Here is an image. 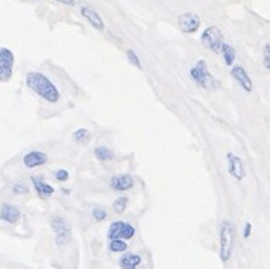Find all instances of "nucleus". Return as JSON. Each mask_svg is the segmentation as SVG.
<instances>
[{
  "instance_id": "nucleus-12",
  "label": "nucleus",
  "mask_w": 270,
  "mask_h": 269,
  "mask_svg": "<svg viewBox=\"0 0 270 269\" xmlns=\"http://www.w3.org/2000/svg\"><path fill=\"white\" fill-rule=\"evenodd\" d=\"M134 178L129 173H120V175H114V177L110 180V187L116 192H128L134 187Z\"/></svg>"
},
{
  "instance_id": "nucleus-25",
  "label": "nucleus",
  "mask_w": 270,
  "mask_h": 269,
  "mask_svg": "<svg viewBox=\"0 0 270 269\" xmlns=\"http://www.w3.org/2000/svg\"><path fill=\"white\" fill-rule=\"evenodd\" d=\"M12 193H14V195H28L29 189L24 184L17 183V184H14V187H12Z\"/></svg>"
},
{
  "instance_id": "nucleus-9",
  "label": "nucleus",
  "mask_w": 270,
  "mask_h": 269,
  "mask_svg": "<svg viewBox=\"0 0 270 269\" xmlns=\"http://www.w3.org/2000/svg\"><path fill=\"white\" fill-rule=\"evenodd\" d=\"M178 26L184 34H194L200 28V17L196 12H184L178 17Z\"/></svg>"
},
{
  "instance_id": "nucleus-15",
  "label": "nucleus",
  "mask_w": 270,
  "mask_h": 269,
  "mask_svg": "<svg viewBox=\"0 0 270 269\" xmlns=\"http://www.w3.org/2000/svg\"><path fill=\"white\" fill-rule=\"evenodd\" d=\"M31 183L35 189V193L43 198V199H47L50 198L53 193H55V189H53V186H50L43 177H31Z\"/></svg>"
},
{
  "instance_id": "nucleus-19",
  "label": "nucleus",
  "mask_w": 270,
  "mask_h": 269,
  "mask_svg": "<svg viewBox=\"0 0 270 269\" xmlns=\"http://www.w3.org/2000/svg\"><path fill=\"white\" fill-rule=\"evenodd\" d=\"M108 249L116 254H123L128 251V240L123 239H111L108 242Z\"/></svg>"
},
{
  "instance_id": "nucleus-26",
  "label": "nucleus",
  "mask_w": 270,
  "mask_h": 269,
  "mask_svg": "<svg viewBox=\"0 0 270 269\" xmlns=\"http://www.w3.org/2000/svg\"><path fill=\"white\" fill-rule=\"evenodd\" d=\"M263 64H264V69L269 72L270 70V44L267 43L264 47V58H263Z\"/></svg>"
},
{
  "instance_id": "nucleus-4",
  "label": "nucleus",
  "mask_w": 270,
  "mask_h": 269,
  "mask_svg": "<svg viewBox=\"0 0 270 269\" xmlns=\"http://www.w3.org/2000/svg\"><path fill=\"white\" fill-rule=\"evenodd\" d=\"M50 228L55 233V244L58 247H65L69 244V240L72 237V227L70 224L65 221V218L59 216V214H52L49 219Z\"/></svg>"
},
{
  "instance_id": "nucleus-7",
  "label": "nucleus",
  "mask_w": 270,
  "mask_h": 269,
  "mask_svg": "<svg viewBox=\"0 0 270 269\" xmlns=\"http://www.w3.org/2000/svg\"><path fill=\"white\" fill-rule=\"evenodd\" d=\"M108 239H123V240H131L135 237V227L131 225L129 222L125 221H114L111 225L108 227Z\"/></svg>"
},
{
  "instance_id": "nucleus-27",
  "label": "nucleus",
  "mask_w": 270,
  "mask_h": 269,
  "mask_svg": "<svg viewBox=\"0 0 270 269\" xmlns=\"http://www.w3.org/2000/svg\"><path fill=\"white\" fill-rule=\"evenodd\" d=\"M251 234H252V224H251V222H246V224H245V228H243V237L249 239Z\"/></svg>"
},
{
  "instance_id": "nucleus-29",
  "label": "nucleus",
  "mask_w": 270,
  "mask_h": 269,
  "mask_svg": "<svg viewBox=\"0 0 270 269\" xmlns=\"http://www.w3.org/2000/svg\"><path fill=\"white\" fill-rule=\"evenodd\" d=\"M61 192H62L64 195H70V189H67V187H62Z\"/></svg>"
},
{
  "instance_id": "nucleus-23",
  "label": "nucleus",
  "mask_w": 270,
  "mask_h": 269,
  "mask_svg": "<svg viewBox=\"0 0 270 269\" xmlns=\"http://www.w3.org/2000/svg\"><path fill=\"white\" fill-rule=\"evenodd\" d=\"M93 218H94V221L102 222V221H105V219L108 218V213H106L105 208L96 207V208H93Z\"/></svg>"
},
{
  "instance_id": "nucleus-11",
  "label": "nucleus",
  "mask_w": 270,
  "mask_h": 269,
  "mask_svg": "<svg viewBox=\"0 0 270 269\" xmlns=\"http://www.w3.org/2000/svg\"><path fill=\"white\" fill-rule=\"evenodd\" d=\"M49 163V155L43 151H29L23 157V165L28 169H37Z\"/></svg>"
},
{
  "instance_id": "nucleus-24",
  "label": "nucleus",
  "mask_w": 270,
  "mask_h": 269,
  "mask_svg": "<svg viewBox=\"0 0 270 269\" xmlns=\"http://www.w3.org/2000/svg\"><path fill=\"white\" fill-rule=\"evenodd\" d=\"M55 178L59 183H65V181H69L70 173H69V170H67V169H58V170H55Z\"/></svg>"
},
{
  "instance_id": "nucleus-21",
  "label": "nucleus",
  "mask_w": 270,
  "mask_h": 269,
  "mask_svg": "<svg viewBox=\"0 0 270 269\" xmlns=\"http://www.w3.org/2000/svg\"><path fill=\"white\" fill-rule=\"evenodd\" d=\"M128 203H129V198L126 195H121L118 198L114 199V203H113V210L114 213L117 214H123L128 208Z\"/></svg>"
},
{
  "instance_id": "nucleus-17",
  "label": "nucleus",
  "mask_w": 270,
  "mask_h": 269,
  "mask_svg": "<svg viewBox=\"0 0 270 269\" xmlns=\"http://www.w3.org/2000/svg\"><path fill=\"white\" fill-rule=\"evenodd\" d=\"M94 157L99 161H102V163H110V161L114 160V152L108 146L100 145L97 147H94Z\"/></svg>"
},
{
  "instance_id": "nucleus-6",
  "label": "nucleus",
  "mask_w": 270,
  "mask_h": 269,
  "mask_svg": "<svg viewBox=\"0 0 270 269\" xmlns=\"http://www.w3.org/2000/svg\"><path fill=\"white\" fill-rule=\"evenodd\" d=\"M200 41L208 50H211L214 53H220L225 40H223L222 31L217 28V26H210V28H207L204 31V34H202Z\"/></svg>"
},
{
  "instance_id": "nucleus-1",
  "label": "nucleus",
  "mask_w": 270,
  "mask_h": 269,
  "mask_svg": "<svg viewBox=\"0 0 270 269\" xmlns=\"http://www.w3.org/2000/svg\"><path fill=\"white\" fill-rule=\"evenodd\" d=\"M26 85L39 98L49 103H57L61 99V93L53 81L41 72H29L26 75Z\"/></svg>"
},
{
  "instance_id": "nucleus-8",
  "label": "nucleus",
  "mask_w": 270,
  "mask_h": 269,
  "mask_svg": "<svg viewBox=\"0 0 270 269\" xmlns=\"http://www.w3.org/2000/svg\"><path fill=\"white\" fill-rule=\"evenodd\" d=\"M226 158H228V170H229V175L235 180V181H243L246 177V167H245V163H243L241 157L235 155L234 152H228L226 154Z\"/></svg>"
},
{
  "instance_id": "nucleus-20",
  "label": "nucleus",
  "mask_w": 270,
  "mask_h": 269,
  "mask_svg": "<svg viewBox=\"0 0 270 269\" xmlns=\"http://www.w3.org/2000/svg\"><path fill=\"white\" fill-rule=\"evenodd\" d=\"M220 53L223 55V60H225V64L228 65V67H231L234 62H235V58H237V53H235V49L231 46V44H226V43H223V46H222V50H220Z\"/></svg>"
},
{
  "instance_id": "nucleus-10",
  "label": "nucleus",
  "mask_w": 270,
  "mask_h": 269,
  "mask_svg": "<svg viewBox=\"0 0 270 269\" xmlns=\"http://www.w3.org/2000/svg\"><path fill=\"white\" fill-rule=\"evenodd\" d=\"M231 76L232 79L235 81V83L245 90L246 93H251L253 90V83H252V79L249 76V73L246 72L245 67H241V65H234L232 67V70H231Z\"/></svg>"
},
{
  "instance_id": "nucleus-14",
  "label": "nucleus",
  "mask_w": 270,
  "mask_h": 269,
  "mask_svg": "<svg viewBox=\"0 0 270 269\" xmlns=\"http://www.w3.org/2000/svg\"><path fill=\"white\" fill-rule=\"evenodd\" d=\"M20 218H21V211L19 210V207L8 203H3L0 206V221L14 225L20 221Z\"/></svg>"
},
{
  "instance_id": "nucleus-2",
  "label": "nucleus",
  "mask_w": 270,
  "mask_h": 269,
  "mask_svg": "<svg viewBox=\"0 0 270 269\" xmlns=\"http://www.w3.org/2000/svg\"><path fill=\"white\" fill-rule=\"evenodd\" d=\"M234 237H235V227L231 221L225 219L220 224V260L226 263L232 255L234 249Z\"/></svg>"
},
{
  "instance_id": "nucleus-22",
  "label": "nucleus",
  "mask_w": 270,
  "mask_h": 269,
  "mask_svg": "<svg viewBox=\"0 0 270 269\" xmlns=\"http://www.w3.org/2000/svg\"><path fill=\"white\" fill-rule=\"evenodd\" d=\"M126 57H128V60H129V62H131L132 65L137 67L138 70H143V64H141V61H140V57L137 55V53H135V50L128 49V50H126Z\"/></svg>"
},
{
  "instance_id": "nucleus-28",
  "label": "nucleus",
  "mask_w": 270,
  "mask_h": 269,
  "mask_svg": "<svg viewBox=\"0 0 270 269\" xmlns=\"http://www.w3.org/2000/svg\"><path fill=\"white\" fill-rule=\"evenodd\" d=\"M58 3H62V5H67V6H75L76 5V0H55Z\"/></svg>"
},
{
  "instance_id": "nucleus-5",
  "label": "nucleus",
  "mask_w": 270,
  "mask_h": 269,
  "mask_svg": "<svg viewBox=\"0 0 270 269\" xmlns=\"http://www.w3.org/2000/svg\"><path fill=\"white\" fill-rule=\"evenodd\" d=\"M16 55L8 47H0V83H9L14 75Z\"/></svg>"
},
{
  "instance_id": "nucleus-16",
  "label": "nucleus",
  "mask_w": 270,
  "mask_h": 269,
  "mask_svg": "<svg viewBox=\"0 0 270 269\" xmlns=\"http://www.w3.org/2000/svg\"><path fill=\"white\" fill-rule=\"evenodd\" d=\"M143 263L141 255L135 252H123V255L118 259V266L121 269H137Z\"/></svg>"
},
{
  "instance_id": "nucleus-18",
  "label": "nucleus",
  "mask_w": 270,
  "mask_h": 269,
  "mask_svg": "<svg viewBox=\"0 0 270 269\" xmlns=\"http://www.w3.org/2000/svg\"><path fill=\"white\" fill-rule=\"evenodd\" d=\"M91 131L87 129V128H77L73 134H72V137L75 140V143L77 145H88L90 140H91Z\"/></svg>"
},
{
  "instance_id": "nucleus-13",
  "label": "nucleus",
  "mask_w": 270,
  "mask_h": 269,
  "mask_svg": "<svg viewBox=\"0 0 270 269\" xmlns=\"http://www.w3.org/2000/svg\"><path fill=\"white\" fill-rule=\"evenodd\" d=\"M80 14H82V17L93 26L94 29H97V31H103L105 29L103 19L100 17V14L94 8H91L88 5L80 6Z\"/></svg>"
},
{
  "instance_id": "nucleus-3",
  "label": "nucleus",
  "mask_w": 270,
  "mask_h": 269,
  "mask_svg": "<svg viewBox=\"0 0 270 269\" xmlns=\"http://www.w3.org/2000/svg\"><path fill=\"white\" fill-rule=\"evenodd\" d=\"M190 78L194 81V84H197L202 88H207V90L214 88L215 85H217V81H215L214 76L211 75L210 67H208L205 60H199L196 62V65L192 67V69H190Z\"/></svg>"
}]
</instances>
